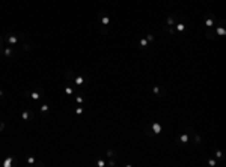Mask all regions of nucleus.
Returning <instances> with one entry per match:
<instances>
[{"instance_id":"1","label":"nucleus","mask_w":226,"mask_h":167,"mask_svg":"<svg viewBox=\"0 0 226 167\" xmlns=\"http://www.w3.org/2000/svg\"><path fill=\"white\" fill-rule=\"evenodd\" d=\"M72 83L75 84V86H87L89 84V75L87 74H84V72H80V74H75V77H74V80H72Z\"/></svg>"},{"instance_id":"2","label":"nucleus","mask_w":226,"mask_h":167,"mask_svg":"<svg viewBox=\"0 0 226 167\" xmlns=\"http://www.w3.org/2000/svg\"><path fill=\"white\" fill-rule=\"evenodd\" d=\"M44 96H45V90H44L41 86H36V87L30 92V99H32V101H35V102L41 101Z\"/></svg>"},{"instance_id":"3","label":"nucleus","mask_w":226,"mask_h":167,"mask_svg":"<svg viewBox=\"0 0 226 167\" xmlns=\"http://www.w3.org/2000/svg\"><path fill=\"white\" fill-rule=\"evenodd\" d=\"M175 143L176 146H181V147H185L188 143H190V137L187 135V132H182V134H178L175 137Z\"/></svg>"},{"instance_id":"4","label":"nucleus","mask_w":226,"mask_h":167,"mask_svg":"<svg viewBox=\"0 0 226 167\" xmlns=\"http://www.w3.org/2000/svg\"><path fill=\"white\" fill-rule=\"evenodd\" d=\"M18 165V158L15 155H9L5 159H2V167H17Z\"/></svg>"},{"instance_id":"5","label":"nucleus","mask_w":226,"mask_h":167,"mask_svg":"<svg viewBox=\"0 0 226 167\" xmlns=\"http://www.w3.org/2000/svg\"><path fill=\"white\" fill-rule=\"evenodd\" d=\"M5 42H6L8 45L15 47V45L18 44V35H17V33H12V32H8V33L5 35Z\"/></svg>"},{"instance_id":"6","label":"nucleus","mask_w":226,"mask_h":167,"mask_svg":"<svg viewBox=\"0 0 226 167\" xmlns=\"http://www.w3.org/2000/svg\"><path fill=\"white\" fill-rule=\"evenodd\" d=\"M215 24H217V23H215ZM214 30H215V35H217V36H226V20L221 18Z\"/></svg>"},{"instance_id":"7","label":"nucleus","mask_w":226,"mask_h":167,"mask_svg":"<svg viewBox=\"0 0 226 167\" xmlns=\"http://www.w3.org/2000/svg\"><path fill=\"white\" fill-rule=\"evenodd\" d=\"M21 119H23L24 122H32V120H35V111H33L32 108H24V110L21 111Z\"/></svg>"},{"instance_id":"8","label":"nucleus","mask_w":226,"mask_h":167,"mask_svg":"<svg viewBox=\"0 0 226 167\" xmlns=\"http://www.w3.org/2000/svg\"><path fill=\"white\" fill-rule=\"evenodd\" d=\"M152 93L155 96H158V98H164L167 95V89L164 86H161V84H157V86L152 87Z\"/></svg>"},{"instance_id":"9","label":"nucleus","mask_w":226,"mask_h":167,"mask_svg":"<svg viewBox=\"0 0 226 167\" xmlns=\"http://www.w3.org/2000/svg\"><path fill=\"white\" fill-rule=\"evenodd\" d=\"M203 23H205V26L209 29V27H212V26L217 23V20H215V17H214L211 12H208V14H205V17H203Z\"/></svg>"},{"instance_id":"10","label":"nucleus","mask_w":226,"mask_h":167,"mask_svg":"<svg viewBox=\"0 0 226 167\" xmlns=\"http://www.w3.org/2000/svg\"><path fill=\"white\" fill-rule=\"evenodd\" d=\"M63 93L66 96H72L75 93V84L72 81H68V84H65V87H63Z\"/></svg>"},{"instance_id":"11","label":"nucleus","mask_w":226,"mask_h":167,"mask_svg":"<svg viewBox=\"0 0 226 167\" xmlns=\"http://www.w3.org/2000/svg\"><path fill=\"white\" fill-rule=\"evenodd\" d=\"M14 56H15L14 47H12V45H6V47H5V51H3V57H5V59H12Z\"/></svg>"},{"instance_id":"12","label":"nucleus","mask_w":226,"mask_h":167,"mask_svg":"<svg viewBox=\"0 0 226 167\" xmlns=\"http://www.w3.org/2000/svg\"><path fill=\"white\" fill-rule=\"evenodd\" d=\"M38 110H39L41 117H48V114H50V105L48 104H41Z\"/></svg>"},{"instance_id":"13","label":"nucleus","mask_w":226,"mask_h":167,"mask_svg":"<svg viewBox=\"0 0 226 167\" xmlns=\"http://www.w3.org/2000/svg\"><path fill=\"white\" fill-rule=\"evenodd\" d=\"M179 20H181V17H178V15H169V17L166 18V24H167V26H175Z\"/></svg>"},{"instance_id":"14","label":"nucleus","mask_w":226,"mask_h":167,"mask_svg":"<svg viewBox=\"0 0 226 167\" xmlns=\"http://www.w3.org/2000/svg\"><path fill=\"white\" fill-rule=\"evenodd\" d=\"M74 95H75V96H74V99H75V102H77V104H84V101H86V95H84L83 92H75Z\"/></svg>"},{"instance_id":"15","label":"nucleus","mask_w":226,"mask_h":167,"mask_svg":"<svg viewBox=\"0 0 226 167\" xmlns=\"http://www.w3.org/2000/svg\"><path fill=\"white\" fill-rule=\"evenodd\" d=\"M151 128H152V131H154V134L157 135V134H160L161 131H163V126H161V123L160 122H151Z\"/></svg>"},{"instance_id":"16","label":"nucleus","mask_w":226,"mask_h":167,"mask_svg":"<svg viewBox=\"0 0 226 167\" xmlns=\"http://www.w3.org/2000/svg\"><path fill=\"white\" fill-rule=\"evenodd\" d=\"M104 156H105V158H115V159H116V158H118V152L113 150V149H105V150H104Z\"/></svg>"},{"instance_id":"17","label":"nucleus","mask_w":226,"mask_h":167,"mask_svg":"<svg viewBox=\"0 0 226 167\" xmlns=\"http://www.w3.org/2000/svg\"><path fill=\"white\" fill-rule=\"evenodd\" d=\"M163 32L164 33H170L172 36H176V30H175V27H172V26H167V24H163Z\"/></svg>"},{"instance_id":"18","label":"nucleus","mask_w":226,"mask_h":167,"mask_svg":"<svg viewBox=\"0 0 226 167\" xmlns=\"http://www.w3.org/2000/svg\"><path fill=\"white\" fill-rule=\"evenodd\" d=\"M63 77H65V80H66V81H72V80H74V77H75V72H74L72 69H66V71L63 72Z\"/></svg>"},{"instance_id":"19","label":"nucleus","mask_w":226,"mask_h":167,"mask_svg":"<svg viewBox=\"0 0 226 167\" xmlns=\"http://www.w3.org/2000/svg\"><path fill=\"white\" fill-rule=\"evenodd\" d=\"M26 162L29 167H35V162H36V156H33L32 153H27L26 155Z\"/></svg>"},{"instance_id":"20","label":"nucleus","mask_w":226,"mask_h":167,"mask_svg":"<svg viewBox=\"0 0 226 167\" xmlns=\"http://www.w3.org/2000/svg\"><path fill=\"white\" fill-rule=\"evenodd\" d=\"M215 36H217V35H215V30H214L212 27H209V29H208V32L205 33V38H206L208 41H214V39H215Z\"/></svg>"},{"instance_id":"21","label":"nucleus","mask_w":226,"mask_h":167,"mask_svg":"<svg viewBox=\"0 0 226 167\" xmlns=\"http://www.w3.org/2000/svg\"><path fill=\"white\" fill-rule=\"evenodd\" d=\"M93 164H95L96 167H107V161H104V159L99 158V156L93 158Z\"/></svg>"},{"instance_id":"22","label":"nucleus","mask_w":226,"mask_h":167,"mask_svg":"<svg viewBox=\"0 0 226 167\" xmlns=\"http://www.w3.org/2000/svg\"><path fill=\"white\" fill-rule=\"evenodd\" d=\"M145 135H146V137H149V138L155 135V134H154V131H152V128H151V122L145 125Z\"/></svg>"},{"instance_id":"23","label":"nucleus","mask_w":226,"mask_h":167,"mask_svg":"<svg viewBox=\"0 0 226 167\" xmlns=\"http://www.w3.org/2000/svg\"><path fill=\"white\" fill-rule=\"evenodd\" d=\"M110 24V17L107 14H101V26H108Z\"/></svg>"},{"instance_id":"24","label":"nucleus","mask_w":226,"mask_h":167,"mask_svg":"<svg viewBox=\"0 0 226 167\" xmlns=\"http://www.w3.org/2000/svg\"><path fill=\"white\" fill-rule=\"evenodd\" d=\"M190 140H193V144H194V146H200V143H202V140H200V137H199L197 132H194Z\"/></svg>"},{"instance_id":"25","label":"nucleus","mask_w":226,"mask_h":167,"mask_svg":"<svg viewBox=\"0 0 226 167\" xmlns=\"http://www.w3.org/2000/svg\"><path fill=\"white\" fill-rule=\"evenodd\" d=\"M74 113H75L77 116H81V114L84 113V107H83V104H77V107L74 108Z\"/></svg>"},{"instance_id":"26","label":"nucleus","mask_w":226,"mask_h":167,"mask_svg":"<svg viewBox=\"0 0 226 167\" xmlns=\"http://www.w3.org/2000/svg\"><path fill=\"white\" fill-rule=\"evenodd\" d=\"M148 45H149V42L146 41V38H142V39L139 41V48H140V50H143V48H146Z\"/></svg>"},{"instance_id":"27","label":"nucleus","mask_w":226,"mask_h":167,"mask_svg":"<svg viewBox=\"0 0 226 167\" xmlns=\"http://www.w3.org/2000/svg\"><path fill=\"white\" fill-rule=\"evenodd\" d=\"M21 48H23V51H26V53H29L30 50H32V45L27 42V41H23V44H21Z\"/></svg>"},{"instance_id":"28","label":"nucleus","mask_w":226,"mask_h":167,"mask_svg":"<svg viewBox=\"0 0 226 167\" xmlns=\"http://www.w3.org/2000/svg\"><path fill=\"white\" fill-rule=\"evenodd\" d=\"M214 158H215V159H224V153H223L221 150H215V152H214Z\"/></svg>"},{"instance_id":"29","label":"nucleus","mask_w":226,"mask_h":167,"mask_svg":"<svg viewBox=\"0 0 226 167\" xmlns=\"http://www.w3.org/2000/svg\"><path fill=\"white\" fill-rule=\"evenodd\" d=\"M185 132H187V135H188V137L191 138V135H193V134H194L196 131H194V128H193V126H190V125H188V126L185 128Z\"/></svg>"},{"instance_id":"30","label":"nucleus","mask_w":226,"mask_h":167,"mask_svg":"<svg viewBox=\"0 0 226 167\" xmlns=\"http://www.w3.org/2000/svg\"><path fill=\"white\" fill-rule=\"evenodd\" d=\"M206 164H208L209 167H214V165L217 164V159H215V158H208V159H206Z\"/></svg>"},{"instance_id":"31","label":"nucleus","mask_w":226,"mask_h":167,"mask_svg":"<svg viewBox=\"0 0 226 167\" xmlns=\"http://www.w3.org/2000/svg\"><path fill=\"white\" fill-rule=\"evenodd\" d=\"M99 33L101 35H107L108 33V26H101L99 27Z\"/></svg>"},{"instance_id":"32","label":"nucleus","mask_w":226,"mask_h":167,"mask_svg":"<svg viewBox=\"0 0 226 167\" xmlns=\"http://www.w3.org/2000/svg\"><path fill=\"white\" fill-rule=\"evenodd\" d=\"M145 38H146V41H148L149 44H152V42H154V39H155V38H154V35H151V33H148Z\"/></svg>"},{"instance_id":"33","label":"nucleus","mask_w":226,"mask_h":167,"mask_svg":"<svg viewBox=\"0 0 226 167\" xmlns=\"http://www.w3.org/2000/svg\"><path fill=\"white\" fill-rule=\"evenodd\" d=\"M45 165V162L44 161H39V159H36V162H35V167H44Z\"/></svg>"},{"instance_id":"34","label":"nucleus","mask_w":226,"mask_h":167,"mask_svg":"<svg viewBox=\"0 0 226 167\" xmlns=\"http://www.w3.org/2000/svg\"><path fill=\"white\" fill-rule=\"evenodd\" d=\"M5 128H6L5 122H3V120H0V132H3V131H5Z\"/></svg>"},{"instance_id":"35","label":"nucleus","mask_w":226,"mask_h":167,"mask_svg":"<svg viewBox=\"0 0 226 167\" xmlns=\"http://www.w3.org/2000/svg\"><path fill=\"white\" fill-rule=\"evenodd\" d=\"M30 92L32 90H24V99H30Z\"/></svg>"},{"instance_id":"36","label":"nucleus","mask_w":226,"mask_h":167,"mask_svg":"<svg viewBox=\"0 0 226 167\" xmlns=\"http://www.w3.org/2000/svg\"><path fill=\"white\" fill-rule=\"evenodd\" d=\"M3 51H5V45L0 44V57H3Z\"/></svg>"},{"instance_id":"37","label":"nucleus","mask_w":226,"mask_h":167,"mask_svg":"<svg viewBox=\"0 0 226 167\" xmlns=\"http://www.w3.org/2000/svg\"><path fill=\"white\" fill-rule=\"evenodd\" d=\"M5 98V90H2V89H0V101H2Z\"/></svg>"},{"instance_id":"38","label":"nucleus","mask_w":226,"mask_h":167,"mask_svg":"<svg viewBox=\"0 0 226 167\" xmlns=\"http://www.w3.org/2000/svg\"><path fill=\"white\" fill-rule=\"evenodd\" d=\"M3 42H5V36L0 35V44H3Z\"/></svg>"},{"instance_id":"39","label":"nucleus","mask_w":226,"mask_h":167,"mask_svg":"<svg viewBox=\"0 0 226 167\" xmlns=\"http://www.w3.org/2000/svg\"><path fill=\"white\" fill-rule=\"evenodd\" d=\"M0 167H2V159H0Z\"/></svg>"},{"instance_id":"40","label":"nucleus","mask_w":226,"mask_h":167,"mask_svg":"<svg viewBox=\"0 0 226 167\" xmlns=\"http://www.w3.org/2000/svg\"><path fill=\"white\" fill-rule=\"evenodd\" d=\"M208 2H212V0H208Z\"/></svg>"}]
</instances>
